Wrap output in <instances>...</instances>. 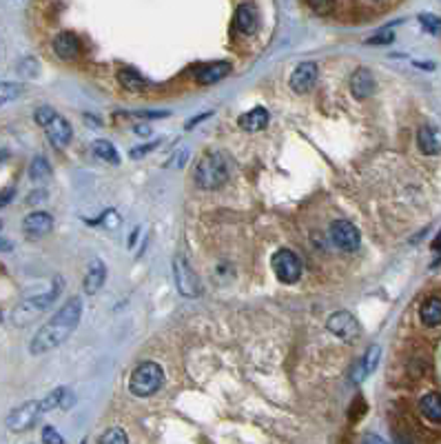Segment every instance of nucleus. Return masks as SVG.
Segmentation results:
<instances>
[{"instance_id":"obj_1","label":"nucleus","mask_w":441,"mask_h":444,"mask_svg":"<svg viewBox=\"0 0 441 444\" xmlns=\"http://www.w3.org/2000/svg\"><path fill=\"white\" fill-rule=\"evenodd\" d=\"M80 318H83V298L73 296L36 331L31 345H29L31 355L49 353V351L58 349L63 342H67L69 335L80 325Z\"/></svg>"},{"instance_id":"obj_2","label":"nucleus","mask_w":441,"mask_h":444,"mask_svg":"<svg viewBox=\"0 0 441 444\" xmlns=\"http://www.w3.org/2000/svg\"><path fill=\"white\" fill-rule=\"evenodd\" d=\"M193 180H195V185L204 191H215L222 187L229 180V167H227L224 156L217 151H207L199 156Z\"/></svg>"},{"instance_id":"obj_3","label":"nucleus","mask_w":441,"mask_h":444,"mask_svg":"<svg viewBox=\"0 0 441 444\" xmlns=\"http://www.w3.org/2000/svg\"><path fill=\"white\" fill-rule=\"evenodd\" d=\"M165 385V371L157 362H140V365L131 371L129 378V391L135 398H151L157 393Z\"/></svg>"},{"instance_id":"obj_4","label":"nucleus","mask_w":441,"mask_h":444,"mask_svg":"<svg viewBox=\"0 0 441 444\" xmlns=\"http://www.w3.org/2000/svg\"><path fill=\"white\" fill-rule=\"evenodd\" d=\"M60 296V280H56V285L49 293H40V296H33V298H27L23 302H18L11 311V322L16 327H27L31 322H36L40 316H43L53 302L56 298Z\"/></svg>"},{"instance_id":"obj_5","label":"nucleus","mask_w":441,"mask_h":444,"mask_svg":"<svg viewBox=\"0 0 441 444\" xmlns=\"http://www.w3.org/2000/svg\"><path fill=\"white\" fill-rule=\"evenodd\" d=\"M173 280L177 291L185 298H199L202 296V282H199L197 273L193 271L191 262L185 253H177L173 258Z\"/></svg>"},{"instance_id":"obj_6","label":"nucleus","mask_w":441,"mask_h":444,"mask_svg":"<svg viewBox=\"0 0 441 444\" xmlns=\"http://www.w3.org/2000/svg\"><path fill=\"white\" fill-rule=\"evenodd\" d=\"M273 271L277 276L279 282H284V285H295V282L302 278V260H299V256L291 249H279L273 253Z\"/></svg>"},{"instance_id":"obj_7","label":"nucleus","mask_w":441,"mask_h":444,"mask_svg":"<svg viewBox=\"0 0 441 444\" xmlns=\"http://www.w3.org/2000/svg\"><path fill=\"white\" fill-rule=\"evenodd\" d=\"M40 415H43V409H40V400H29V402H23L20 407H16L7 415L5 425L14 433H23V431H27V429H31L36 425Z\"/></svg>"},{"instance_id":"obj_8","label":"nucleus","mask_w":441,"mask_h":444,"mask_svg":"<svg viewBox=\"0 0 441 444\" xmlns=\"http://www.w3.org/2000/svg\"><path fill=\"white\" fill-rule=\"evenodd\" d=\"M326 329L342 342H355V340H359V335H362V327H359L357 318L348 311H335L326 320Z\"/></svg>"},{"instance_id":"obj_9","label":"nucleus","mask_w":441,"mask_h":444,"mask_svg":"<svg viewBox=\"0 0 441 444\" xmlns=\"http://www.w3.org/2000/svg\"><path fill=\"white\" fill-rule=\"evenodd\" d=\"M331 240L337 249L342 251H357L362 245V233L348 220H335L331 225Z\"/></svg>"},{"instance_id":"obj_10","label":"nucleus","mask_w":441,"mask_h":444,"mask_svg":"<svg viewBox=\"0 0 441 444\" xmlns=\"http://www.w3.org/2000/svg\"><path fill=\"white\" fill-rule=\"evenodd\" d=\"M379 358H382V347L379 345H370L366 349V353L355 362V367L351 369V382L353 385H362V382L377 369Z\"/></svg>"},{"instance_id":"obj_11","label":"nucleus","mask_w":441,"mask_h":444,"mask_svg":"<svg viewBox=\"0 0 441 444\" xmlns=\"http://www.w3.org/2000/svg\"><path fill=\"white\" fill-rule=\"evenodd\" d=\"M317 83V65L315 63H299L291 74L289 85L295 94H308Z\"/></svg>"},{"instance_id":"obj_12","label":"nucleus","mask_w":441,"mask_h":444,"mask_svg":"<svg viewBox=\"0 0 441 444\" xmlns=\"http://www.w3.org/2000/svg\"><path fill=\"white\" fill-rule=\"evenodd\" d=\"M231 74V65L224 63V60H217V63H207L199 65L193 71V78L197 85H215L219 80H224Z\"/></svg>"},{"instance_id":"obj_13","label":"nucleus","mask_w":441,"mask_h":444,"mask_svg":"<svg viewBox=\"0 0 441 444\" xmlns=\"http://www.w3.org/2000/svg\"><path fill=\"white\" fill-rule=\"evenodd\" d=\"M45 131H47V138L51 140V145L58 147V149H65L71 143V138H73L71 123L65 116H60V113L53 116V120L45 127Z\"/></svg>"},{"instance_id":"obj_14","label":"nucleus","mask_w":441,"mask_h":444,"mask_svg":"<svg viewBox=\"0 0 441 444\" xmlns=\"http://www.w3.org/2000/svg\"><path fill=\"white\" fill-rule=\"evenodd\" d=\"M105 280H107V265L100 258H91L87 265V271H85V278H83L85 293L93 296L100 287L105 285Z\"/></svg>"},{"instance_id":"obj_15","label":"nucleus","mask_w":441,"mask_h":444,"mask_svg":"<svg viewBox=\"0 0 441 444\" xmlns=\"http://www.w3.org/2000/svg\"><path fill=\"white\" fill-rule=\"evenodd\" d=\"M53 229V218L47 211H33L23 220V231L29 238H43Z\"/></svg>"},{"instance_id":"obj_16","label":"nucleus","mask_w":441,"mask_h":444,"mask_svg":"<svg viewBox=\"0 0 441 444\" xmlns=\"http://www.w3.org/2000/svg\"><path fill=\"white\" fill-rule=\"evenodd\" d=\"M377 85H375V76L370 74V69L359 67L353 76H351V91L357 100L370 98L375 94Z\"/></svg>"},{"instance_id":"obj_17","label":"nucleus","mask_w":441,"mask_h":444,"mask_svg":"<svg viewBox=\"0 0 441 444\" xmlns=\"http://www.w3.org/2000/svg\"><path fill=\"white\" fill-rule=\"evenodd\" d=\"M257 25H259V16H257V9L253 5H239L237 11H235V29L244 36H253L257 31Z\"/></svg>"},{"instance_id":"obj_18","label":"nucleus","mask_w":441,"mask_h":444,"mask_svg":"<svg viewBox=\"0 0 441 444\" xmlns=\"http://www.w3.org/2000/svg\"><path fill=\"white\" fill-rule=\"evenodd\" d=\"M53 54L63 60H73L80 54V40L71 31H63L53 38Z\"/></svg>"},{"instance_id":"obj_19","label":"nucleus","mask_w":441,"mask_h":444,"mask_svg":"<svg viewBox=\"0 0 441 444\" xmlns=\"http://www.w3.org/2000/svg\"><path fill=\"white\" fill-rule=\"evenodd\" d=\"M269 120H271V116L264 107H255V109L247 111L244 116H239L237 125L244 131H259V129H266Z\"/></svg>"},{"instance_id":"obj_20","label":"nucleus","mask_w":441,"mask_h":444,"mask_svg":"<svg viewBox=\"0 0 441 444\" xmlns=\"http://www.w3.org/2000/svg\"><path fill=\"white\" fill-rule=\"evenodd\" d=\"M419 151L426 156H439L441 153V133L432 127H422L417 133Z\"/></svg>"},{"instance_id":"obj_21","label":"nucleus","mask_w":441,"mask_h":444,"mask_svg":"<svg viewBox=\"0 0 441 444\" xmlns=\"http://www.w3.org/2000/svg\"><path fill=\"white\" fill-rule=\"evenodd\" d=\"M118 83L123 85L127 91H133V94H140V91H145L149 87V80L145 76H140L135 69H129V67L118 71Z\"/></svg>"},{"instance_id":"obj_22","label":"nucleus","mask_w":441,"mask_h":444,"mask_svg":"<svg viewBox=\"0 0 441 444\" xmlns=\"http://www.w3.org/2000/svg\"><path fill=\"white\" fill-rule=\"evenodd\" d=\"M419 411L435 425H441V393H426L419 400Z\"/></svg>"},{"instance_id":"obj_23","label":"nucleus","mask_w":441,"mask_h":444,"mask_svg":"<svg viewBox=\"0 0 441 444\" xmlns=\"http://www.w3.org/2000/svg\"><path fill=\"white\" fill-rule=\"evenodd\" d=\"M419 318H422L426 327H439L441 325V298L437 296L428 298L422 305V309H419Z\"/></svg>"},{"instance_id":"obj_24","label":"nucleus","mask_w":441,"mask_h":444,"mask_svg":"<svg viewBox=\"0 0 441 444\" xmlns=\"http://www.w3.org/2000/svg\"><path fill=\"white\" fill-rule=\"evenodd\" d=\"M91 149H93V156L95 158L105 160V163H109V165H120V153L113 147V143H109V140H105V138L93 140Z\"/></svg>"},{"instance_id":"obj_25","label":"nucleus","mask_w":441,"mask_h":444,"mask_svg":"<svg viewBox=\"0 0 441 444\" xmlns=\"http://www.w3.org/2000/svg\"><path fill=\"white\" fill-rule=\"evenodd\" d=\"M51 176V167H49V160L43 158V156H36L29 165V178L33 183H45V180Z\"/></svg>"},{"instance_id":"obj_26","label":"nucleus","mask_w":441,"mask_h":444,"mask_svg":"<svg viewBox=\"0 0 441 444\" xmlns=\"http://www.w3.org/2000/svg\"><path fill=\"white\" fill-rule=\"evenodd\" d=\"M23 94V85L20 83H0V107L14 103L16 98Z\"/></svg>"},{"instance_id":"obj_27","label":"nucleus","mask_w":441,"mask_h":444,"mask_svg":"<svg viewBox=\"0 0 441 444\" xmlns=\"http://www.w3.org/2000/svg\"><path fill=\"white\" fill-rule=\"evenodd\" d=\"M98 444H129V438H127L125 429L111 427V429H107L103 435L98 438Z\"/></svg>"},{"instance_id":"obj_28","label":"nucleus","mask_w":441,"mask_h":444,"mask_svg":"<svg viewBox=\"0 0 441 444\" xmlns=\"http://www.w3.org/2000/svg\"><path fill=\"white\" fill-rule=\"evenodd\" d=\"M419 20H422V25L428 34L432 36H439L441 34V20L437 16H430V14H424V16H419Z\"/></svg>"},{"instance_id":"obj_29","label":"nucleus","mask_w":441,"mask_h":444,"mask_svg":"<svg viewBox=\"0 0 441 444\" xmlns=\"http://www.w3.org/2000/svg\"><path fill=\"white\" fill-rule=\"evenodd\" d=\"M53 116H56V111L51 107H38L36 113H33V120H36L40 127H47L51 120H53Z\"/></svg>"},{"instance_id":"obj_30","label":"nucleus","mask_w":441,"mask_h":444,"mask_svg":"<svg viewBox=\"0 0 441 444\" xmlns=\"http://www.w3.org/2000/svg\"><path fill=\"white\" fill-rule=\"evenodd\" d=\"M335 3L337 0H308V5H311V9L313 11H317V14H331L333 9H335Z\"/></svg>"},{"instance_id":"obj_31","label":"nucleus","mask_w":441,"mask_h":444,"mask_svg":"<svg viewBox=\"0 0 441 444\" xmlns=\"http://www.w3.org/2000/svg\"><path fill=\"white\" fill-rule=\"evenodd\" d=\"M43 442L45 444H65V438L60 435L53 427H45L43 429Z\"/></svg>"},{"instance_id":"obj_32","label":"nucleus","mask_w":441,"mask_h":444,"mask_svg":"<svg viewBox=\"0 0 441 444\" xmlns=\"http://www.w3.org/2000/svg\"><path fill=\"white\" fill-rule=\"evenodd\" d=\"M393 34L390 31H384V34H377L375 38H370L368 40V45H388V43H393Z\"/></svg>"},{"instance_id":"obj_33","label":"nucleus","mask_w":441,"mask_h":444,"mask_svg":"<svg viewBox=\"0 0 441 444\" xmlns=\"http://www.w3.org/2000/svg\"><path fill=\"white\" fill-rule=\"evenodd\" d=\"M157 145H160V143H153V145H142V147H140V149H131V153H129V156H131L133 160H135V158H142L145 153L153 151V149H155Z\"/></svg>"},{"instance_id":"obj_34","label":"nucleus","mask_w":441,"mask_h":444,"mask_svg":"<svg viewBox=\"0 0 441 444\" xmlns=\"http://www.w3.org/2000/svg\"><path fill=\"white\" fill-rule=\"evenodd\" d=\"M14 193H16V189H14V187H7L5 191H0V209H3V207H7V205L11 203Z\"/></svg>"},{"instance_id":"obj_35","label":"nucleus","mask_w":441,"mask_h":444,"mask_svg":"<svg viewBox=\"0 0 441 444\" xmlns=\"http://www.w3.org/2000/svg\"><path fill=\"white\" fill-rule=\"evenodd\" d=\"M185 160H187V151L182 149V151H180L177 156H173V158L169 160V165H173V167H177V169H180V167H185Z\"/></svg>"},{"instance_id":"obj_36","label":"nucleus","mask_w":441,"mask_h":444,"mask_svg":"<svg viewBox=\"0 0 441 444\" xmlns=\"http://www.w3.org/2000/svg\"><path fill=\"white\" fill-rule=\"evenodd\" d=\"M362 444H388L384 438H379V435H375V433H366L364 438H362Z\"/></svg>"},{"instance_id":"obj_37","label":"nucleus","mask_w":441,"mask_h":444,"mask_svg":"<svg viewBox=\"0 0 441 444\" xmlns=\"http://www.w3.org/2000/svg\"><path fill=\"white\" fill-rule=\"evenodd\" d=\"M432 249H435V251H441V231H439L437 238L432 240Z\"/></svg>"},{"instance_id":"obj_38","label":"nucleus","mask_w":441,"mask_h":444,"mask_svg":"<svg viewBox=\"0 0 441 444\" xmlns=\"http://www.w3.org/2000/svg\"><path fill=\"white\" fill-rule=\"evenodd\" d=\"M135 131H138L140 136H149V127H147V125H140V127H135Z\"/></svg>"},{"instance_id":"obj_39","label":"nucleus","mask_w":441,"mask_h":444,"mask_svg":"<svg viewBox=\"0 0 441 444\" xmlns=\"http://www.w3.org/2000/svg\"><path fill=\"white\" fill-rule=\"evenodd\" d=\"M7 158V151H0V160H5Z\"/></svg>"},{"instance_id":"obj_40","label":"nucleus","mask_w":441,"mask_h":444,"mask_svg":"<svg viewBox=\"0 0 441 444\" xmlns=\"http://www.w3.org/2000/svg\"><path fill=\"white\" fill-rule=\"evenodd\" d=\"M0 320H3V313H0Z\"/></svg>"},{"instance_id":"obj_41","label":"nucleus","mask_w":441,"mask_h":444,"mask_svg":"<svg viewBox=\"0 0 441 444\" xmlns=\"http://www.w3.org/2000/svg\"><path fill=\"white\" fill-rule=\"evenodd\" d=\"M0 227H3V225H0Z\"/></svg>"}]
</instances>
